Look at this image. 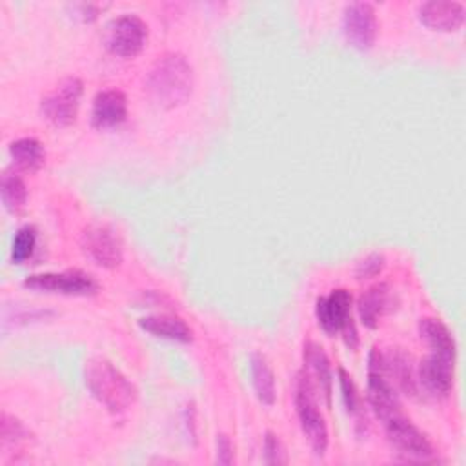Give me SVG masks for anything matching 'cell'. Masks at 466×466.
<instances>
[{
    "label": "cell",
    "mask_w": 466,
    "mask_h": 466,
    "mask_svg": "<svg viewBox=\"0 0 466 466\" xmlns=\"http://www.w3.org/2000/svg\"><path fill=\"white\" fill-rule=\"evenodd\" d=\"M193 89V67L180 53L162 55L146 78V91L153 104L173 109L184 104Z\"/></svg>",
    "instance_id": "6da1fadb"
},
{
    "label": "cell",
    "mask_w": 466,
    "mask_h": 466,
    "mask_svg": "<svg viewBox=\"0 0 466 466\" xmlns=\"http://www.w3.org/2000/svg\"><path fill=\"white\" fill-rule=\"evenodd\" d=\"M86 386L111 413L126 411L137 400V390L107 359L95 357L84 366Z\"/></svg>",
    "instance_id": "7a4b0ae2"
},
{
    "label": "cell",
    "mask_w": 466,
    "mask_h": 466,
    "mask_svg": "<svg viewBox=\"0 0 466 466\" xmlns=\"http://www.w3.org/2000/svg\"><path fill=\"white\" fill-rule=\"evenodd\" d=\"M315 386L304 371L297 375L295 382V410L300 420V428L317 455H324L328 448V426L319 410Z\"/></svg>",
    "instance_id": "3957f363"
},
{
    "label": "cell",
    "mask_w": 466,
    "mask_h": 466,
    "mask_svg": "<svg viewBox=\"0 0 466 466\" xmlns=\"http://www.w3.org/2000/svg\"><path fill=\"white\" fill-rule=\"evenodd\" d=\"M386 435L402 461L408 462H437V451L430 439L402 413L384 422Z\"/></svg>",
    "instance_id": "277c9868"
},
{
    "label": "cell",
    "mask_w": 466,
    "mask_h": 466,
    "mask_svg": "<svg viewBox=\"0 0 466 466\" xmlns=\"http://www.w3.org/2000/svg\"><path fill=\"white\" fill-rule=\"evenodd\" d=\"M315 315L326 333L335 335L337 331H340L344 342L350 348L357 346L359 339L351 319V295L348 289L339 288L333 289L328 297H319L315 304Z\"/></svg>",
    "instance_id": "5b68a950"
},
{
    "label": "cell",
    "mask_w": 466,
    "mask_h": 466,
    "mask_svg": "<svg viewBox=\"0 0 466 466\" xmlns=\"http://www.w3.org/2000/svg\"><path fill=\"white\" fill-rule=\"evenodd\" d=\"M147 38L146 22L131 13L120 15L107 22L104 29L106 47L118 56H135L142 51Z\"/></svg>",
    "instance_id": "8992f818"
},
{
    "label": "cell",
    "mask_w": 466,
    "mask_h": 466,
    "mask_svg": "<svg viewBox=\"0 0 466 466\" xmlns=\"http://www.w3.org/2000/svg\"><path fill=\"white\" fill-rule=\"evenodd\" d=\"M82 80L76 76H67L58 86L42 98L40 111L55 126H69L76 118V111L82 96Z\"/></svg>",
    "instance_id": "52a82bcc"
},
{
    "label": "cell",
    "mask_w": 466,
    "mask_h": 466,
    "mask_svg": "<svg viewBox=\"0 0 466 466\" xmlns=\"http://www.w3.org/2000/svg\"><path fill=\"white\" fill-rule=\"evenodd\" d=\"M82 251L102 268H116L122 262V238L107 224H91L80 238Z\"/></svg>",
    "instance_id": "ba28073f"
},
{
    "label": "cell",
    "mask_w": 466,
    "mask_h": 466,
    "mask_svg": "<svg viewBox=\"0 0 466 466\" xmlns=\"http://www.w3.org/2000/svg\"><path fill=\"white\" fill-rule=\"evenodd\" d=\"M24 286L31 289L64 295H91L98 289L96 280L80 269H67L60 273H35L24 279Z\"/></svg>",
    "instance_id": "9c48e42d"
},
{
    "label": "cell",
    "mask_w": 466,
    "mask_h": 466,
    "mask_svg": "<svg viewBox=\"0 0 466 466\" xmlns=\"http://www.w3.org/2000/svg\"><path fill=\"white\" fill-rule=\"evenodd\" d=\"M368 402L382 422L402 413L397 390L377 366L373 353L368 359Z\"/></svg>",
    "instance_id": "30bf717a"
},
{
    "label": "cell",
    "mask_w": 466,
    "mask_h": 466,
    "mask_svg": "<svg viewBox=\"0 0 466 466\" xmlns=\"http://www.w3.org/2000/svg\"><path fill=\"white\" fill-rule=\"evenodd\" d=\"M342 27L346 40L357 49H370L377 36L375 9L370 2H350L344 7Z\"/></svg>",
    "instance_id": "8fae6325"
},
{
    "label": "cell",
    "mask_w": 466,
    "mask_h": 466,
    "mask_svg": "<svg viewBox=\"0 0 466 466\" xmlns=\"http://www.w3.org/2000/svg\"><path fill=\"white\" fill-rule=\"evenodd\" d=\"M453 362L451 359L430 353L419 362L417 380L419 388L435 397H444L450 393L453 384Z\"/></svg>",
    "instance_id": "7c38bea8"
},
{
    "label": "cell",
    "mask_w": 466,
    "mask_h": 466,
    "mask_svg": "<svg viewBox=\"0 0 466 466\" xmlns=\"http://www.w3.org/2000/svg\"><path fill=\"white\" fill-rule=\"evenodd\" d=\"M464 5L455 0H430L419 5V18L424 25L441 31H455L464 22Z\"/></svg>",
    "instance_id": "4fadbf2b"
},
{
    "label": "cell",
    "mask_w": 466,
    "mask_h": 466,
    "mask_svg": "<svg viewBox=\"0 0 466 466\" xmlns=\"http://www.w3.org/2000/svg\"><path fill=\"white\" fill-rule=\"evenodd\" d=\"M127 98L118 89H104L96 93L91 107V122L95 127H113L126 120Z\"/></svg>",
    "instance_id": "5bb4252c"
},
{
    "label": "cell",
    "mask_w": 466,
    "mask_h": 466,
    "mask_svg": "<svg viewBox=\"0 0 466 466\" xmlns=\"http://www.w3.org/2000/svg\"><path fill=\"white\" fill-rule=\"evenodd\" d=\"M304 373L313 382L315 390H320V393L326 399V404L329 406L331 384H333L331 366H329V359H328L326 351L322 350V346H319L313 340H308L304 344Z\"/></svg>",
    "instance_id": "9a60e30c"
},
{
    "label": "cell",
    "mask_w": 466,
    "mask_h": 466,
    "mask_svg": "<svg viewBox=\"0 0 466 466\" xmlns=\"http://www.w3.org/2000/svg\"><path fill=\"white\" fill-rule=\"evenodd\" d=\"M357 309H359V317L364 326L377 328L380 317L393 309V295H391L390 286L386 282H379V284H373L371 288H368L359 297Z\"/></svg>",
    "instance_id": "2e32d148"
},
{
    "label": "cell",
    "mask_w": 466,
    "mask_h": 466,
    "mask_svg": "<svg viewBox=\"0 0 466 466\" xmlns=\"http://www.w3.org/2000/svg\"><path fill=\"white\" fill-rule=\"evenodd\" d=\"M138 326L155 337H162L177 342L193 340L191 328L180 317H175V315H166V313L147 315L138 319Z\"/></svg>",
    "instance_id": "e0dca14e"
},
{
    "label": "cell",
    "mask_w": 466,
    "mask_h": 466,
    "mask_svg": "<svg viewBox=\"0 0 466 466\" xmlns=\"http://www.w3.org/2000/svg\"><path fill=\"white\" fill-rule=\"evenodd\" d=\"M419 333H420V339L431 350V353H437L441 357L455 360L457 350H455L453 335L450 333V329L439 319H433V317L420 319L419 320Z\"/></svg>",
    "instance_id": "ac0fdd59"
},
{
    "label": "cell",
    "mask_w": 466,
    "mask_h": 466,
    "mask_svg": "<svg viewBox=\"0 0 466 466\" xmlns=\"http://www.w3.org/2000/svg\"><path fill=\"white\" fill-rule=\"evenodd\" d=\"M9 155L18 169L24 171H36L46 162V151L40 140L33 137H24L18 140H13L9 144Z\"/></svg>",
    "instance_id": "d6986e66"
},
{
    "label": "cell",
    "mask_w": 466,
    "mask_h": 466,
    "mask_svg": "<svg viewBox=\"0 0 466 466\" xmlns=\"http://www.w3.org/2000/svg\"><path fill=\"white\" fill-rule=\"evenodd\" d=\"M251 379L258 400L266 406H271L275 402V375L266 357L260 353L251 355Z\"/></svg>",
    "instance_id": "ffe728a7"
},
{
    "label": "cell",
    "mask_w": 466,
    "mask_h": 466,
    "mask_svg": "<svg viewBox=\"0 0 466 466\" xmlns=\"http://www.w3.org/2000/svg\"><path fill=\"white\" fill-rule=\"evenodd\" d=\"M29 430L13 415L2 413L0 419V446L4 453H20L29 442Z\"/></svg>",
    "instance_id": "44dd1931"
},
{
    "label": "cell",
    "mask_w": 466,
    "mask_h": 466,
    "mask_svg": "<svg viewBox=\"0 0 466 466\" xmlns=\"http://www.w3.org/2000/svg\"><path fill=\"white\" fill-rule=\"evenodd\" d=\"M0 197L7 211L18 213L27 200V186L15 171H4L0 180Z\"/></svg>",
    "instance_id": "7402d4cb"
},
{
    "label": "cell",
    "mask_w": 466,
    "mask_h": 466,
    "mask_svg": "<svg viewBox=\"0 0 466 466\" xmlns=\"http://www.w3.org/2000/svg\"><path fill=\"white\" fill-rule=\"evenodd\" d=\"M36 244V229L33 226H24L15 233L11 257L15 262H22L31 257Z\"/></svg>",
    "instance_id": "603a6c76"
},
{
    "label": "cell",
    "mask_w": 466,
    "mask_h": 466,
    "mask_svg": "<svg viewBox=\"0 0 466 466\" xmlns=\"http://www.w3.org/2000/svg\"><path fill=\"white\" fill-rule=\"evenodd\" d=\"M264 462L266 464H286L288 462V453L284 444L280 442V439L268 431L264 437Z\"/></svg>",
    "instance_id": "cb8c5ba5"
},
{
    "label": "cell",
    "mask_w": 466,
    "mask_h": 466,
    "mask_svg": "<svg viewBox=\"0 0 466 466\" xmlns=\"http://www.w3.org/2000/svg\"><path fill=\"white\" fill-rule=\"evenodd\" d=\"M384 268V257L380 253H368L364 258H360L355 266L357 279H370L382 271Z\"/></svg>",
    "instance_id": "d4e9b609"
},
{
    "label": "cell",
    "mask_w": 466,
    "mask_h": 466,
    "mask_svg": "<svg viewBox=\"0 0 466 466\" xmlns=\"http://www.w3.org/2000/svg\"><path fill=\"white\" fill-rule=\"evenodd\" d=\"M339 382H340V390H342V399L344 404L348 408V411H355L359 406V397H357V390L355 384L351 380V377L344 371V368H339Z\"/></svg>",
    "instance_id": "484cf974"
},
{
    "label": "cell",
    "mask_w": 466,
    "mask_h": 466,
    "mask_svg": "<svg viewBox=\"0 0 466 466\" xmlns=\"http://www.w3.org/2000/svg\"><path fill=\"white\" fill-rule=\"evenodd\" d=\"M217 461L220 464H231L233 462V446H231V441L226 435L217 437Z\"/></svg>",
    "instance_id": "4316f807"
},
{
    "label": "cell",
    "mask_w": 466,
    "mask_h": 466,
    "mask_svg": "<svg viewBox=\"0 0 466 466\" xmlns=\"http://www.w3.org/2000/svg\"><path fill=\"white\" fill-rule=\"evenodd\" d=\"M75 9H80V16L84 18V20H93V18H96V13H98V9H100V5L98 4H76V5H73Z\"/></svg>",
    "instance_id": "83f0119b"
}]
</instances>
